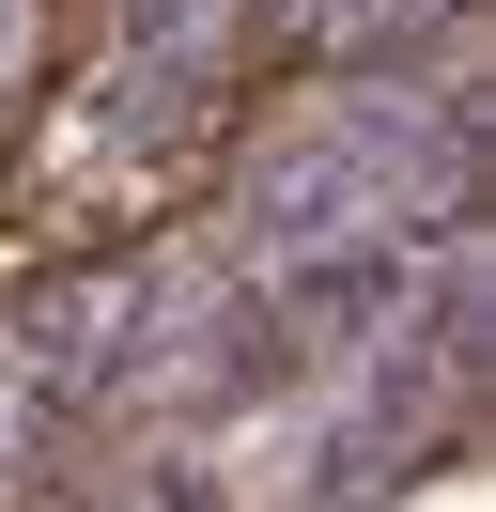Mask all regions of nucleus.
Masks as SVG:
<instances>
[{
	"mask_svg": "<svg viewBox=\"0 0 496 512\" xmlns=\"http://www.w3.org/2000/svg\"><path fill=\"white\" fill-rule=\"evenodd\" d=\"M388 311H403V249L388 233H326L279 280V326H310V342H388Z\"/></svg>",
	"mask_w": 496,
	"mask_h": 512,
	"instance_id": "f257e3e1",
	"label": "nucleus"
},
{
	"mask_svg": "<svg viewBox=\"0 0 496 512\" xmlns=\"http://www.w3.org/2000/svg\"><path fill=\"white\" fill-rule=\"evenodd\" d=\"M357 218H372L357 140H295V156L248 171V233H264V249H326V233H357Z\"/></svg>",
	"mask_w": 496,
	"mask_h": 512,
	"instance_id": "f03ea898",
	"label": "nucleus"
},
{
	"mask_svg": "<svg viewBox=\"0 0 496 512\" xmlns=\"http://www.w3.org/2000/svg\"><path fill=\"white\" fill-rule=\"evenodd\" d=\"M264 16H310V0H264Z\"/></svg>",
	"mask_w": 496,
	"mask_h": 512,
	"instance_id": "7ed1b4c3",
	"label": "nucleus"
},
{
	"mask_svg": "<svg viewBox=\"0 0 496 512\" xmlns=\"http://www.w3.org/2000/svg\"><path fill=\"white\" fill-rule=\"evenodd\" d=\"M0 450H16V419H0Z\"/></svg>",
	"mask_w": 496,
	"mask_h": 512,
	"instance_id": "20e7f679",
	"label": "nucleus"
}]
</instances>
